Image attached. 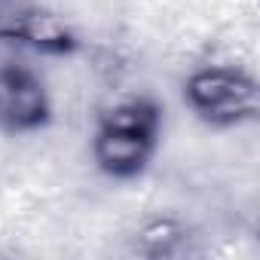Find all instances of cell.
Here are the masks:
<instances>
[{"label": "cell", "instance_id": "cell-4", "mask_svg": "<svg viewBox=\"0 0 260 260\" xmlns=\"http://www.w3.org/2000/svg\"><path fill=\"white\" fill-rule=\"evenodd\" d=\"M16 43H25V46L37 49V52H49V55H68V52L77 49V37L64 25V19L55 16V13H46L40 7L28 10Z\"/></svg>", "mask_w": 260, "mask_h": 260}, {"label": "cell", "instance_id": "cell-1", "mask_svg": "<svg viewBox=\"0 0 260 260\" xmlns=\"http://www.w3.org/2000/svg\"><path fill=\"white\" fill-rule=\"evenodd\" d=\"M162 132V110L150 98H128L113 104L98 116L95 138H92V156L98 169L110 178L128 181L138 178L156 147Z\"/></svg>", "mask_w": 260, "mask_h": 260}, {"label": "cell", "instance_id": "cell-2", "mask_svg": "<svg viewBox=\"0 0 260 260\" xmlns=\"http://www.w3.org/2000/svg\"><path fill=\"white\" fill-rule=\"evenodd\" d=\"M187 107L214 128H233L251 122L260 113V89L257 80L239 68L208 64L187 77L184 83Z\"/></svg>", "mask_w": 260, "mask_h": 260}, {"label": "cell", "instance_id": "cell-3", "mask_svg": "<svg viewBox=\"0 0 260 260\" xmlns=\"http://www.w3.org/2000/svg\"><path fill=\"white\" fill-rule=\"evenodd\" d=\"M52 116L49 92L40 74L28 64H0V128L13 135H28L43 128Z\"/></svg>", "mask_w": 260, "mask_h": 260}]
</instances>
